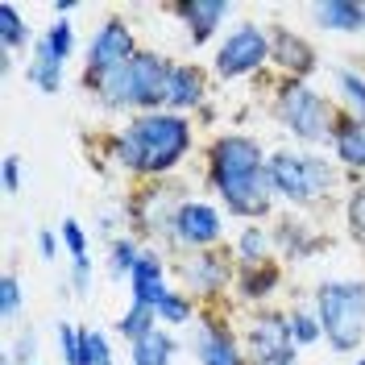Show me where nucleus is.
<instances>
[{
	"label": "nucleus",
	"mask_w": 365,
	"mask_h": 365,
	"mask_svg": "<svg viewBox=\"0 0 365 365\" xmlns=\"http://www.w3.org/2000/svg\"><path fill=\"white\" fill-rule=\"evenodd\" d=\"M42 42L50 46V50H54V54H58L63 63H67V58H71V50H75V29H71L67 21H58V25H50V29H46V38H42Z\"/></svg>",
	"instance_id": "28"
},
{
	"label": "nucleus",
	"mask_w": 365,
	"mask_h": 365,
	"mask_svg": "<svg viewBox=\"0 0 365 365\" xmlns=\"http://www.w3.org/2000/svg\"><path fill=\"white\" fill-rule=\"evenodd\" d=\"M349 228H353V237L365 245V187H357L353 200H349Z\"/></svg>",
	"instance_id": "32"
},
{
	"label": "nucleus",
	"mask_w": 365,
	"mask_h": 365,
	"mask_svg": "<svg viewBox=\"0 0 365 365\" xmlns=\"http://www.w3.org/2000/svg\"><path fill=\"white\" fill-rule=\"evenodd\" d=\"M179 13H182V21H187L191 42H207L212 29L228 17V4L225 0H191V4H179Z\"/></svg>",
	"instance_id": "13"
},
{
	"label": "nucleus",
	"mask_w": 365,
	"mask_h": 365,
	"mask_svg": "<svg viewBox=\"0 0 365 365\" xmlns=\"http://www.w3.org/2000/svg\"><path fill=\"white\" fill-rule=\"evenodd\" d=\"M266 58H270V38H266L257 25H241V29H232L228 42L220 46V54H216V71H220L225 79H237V75L257 71Z\"/></svg>",
	"instance_id": "6"
},
{
	"label": "nucleus",
	"mask_w": 365,
	"mask_h": 365,
	"mask_svg": "<svg viewBox=\"0 0 365 365\" xmlns=\"http://www.w3.org/2000/svg\"><path fill=\"white\" fill-rule=\"evenodd\" d=\"M270 187L291 204H316L332 191V170L312 154H274Z\"/></svg>",
	"instance_id": "4"
},
{
	"label": "nucleus",
	"mask_w": 365,
	"mask_h": 365,
	"mask_svg": "<svg viewBox=\"0 0 365 365\" xmlns=\"http://www.w3.org/2000/svg\"><path fill=\"white\" fill-rule=\"evenodd\" d=\"M154 312H158L166 324H187V319H191V299H187V295H175V291H170V295L162 299L158 307H154Z\"/></svg>",
	"instance_id": "30"
},
{
	"label": "nucleus",
	"mask_w": 365,
	"mask_h": 365,
	"mask_svg": "<svg viewBox=\"0 0 365 365\" xmlns=\"http://www.w3.org/2000/svg\"><path fill=\"white\" fill-rule=\"evenodd\" d=\"M312 17H316L324 29L357 34V29L365 25V9L361 4H349V0H328V4H316V9H312Z\"/></svg>",
	"instance_id": "16"
},
{
	"label": "nucleus",
	"mask_w": 365,
	"mask_h": 365,
	"mask_svg": "<svg viewBox=\"0 0 365 365\" xmlns=\"http://www.w3.org/2000/svg\"><path fill=\"white\" fill-rule=\"evenodd\" d=\"M316 312L319 328L336 353H353L365 341V282H353V278L324 282L316 295Z\"/></svg>",
	"instance_id": "3"
},
{
	"label": "nucleus",
	"mask_w": 365,
	"mask_h": 365,
	"mask_svg": "<svg viewBox=\"0 0 365 365\" xmlns=\"http://www.w3.org/2000/svg\"><path fill=\"white\" fill-rule=\"evenodd\" d=\"M179 207L182 204H175L170 191H141V200H137V225L145 228V232H166L179 220Z\"/></svg>",
	"instance_id": "12"
},
{
	"label": "nucleus",
	"mask_w": 365,
	"mask_h": 365,
	"mask_svg": "<svg viewBox=\"0 0 365 365\" xmlns=\"http://www.w3.org/2000/svg\"><path fill=\"white\" fill-rule=\"evenodd\" d=\"M133 54H137V46H133L129 25L108 21L100 34H96V38H91V50H88V79H100V75L116 71L120 63H129Z\"/></svg>",
	"instance_id": "8"
},
{
	"label": "nucleus",
	"mask_w": 365,
	"mask_h": 365,
	"mask_svg": "<svg viewBox=\"0 0 365 365\" xmlns=\"http://www.w3.org/2000/svg\"><path fill=\"white\" fill-rule=\"evenodd\" d=\"M336 83H341L349 108L357 113V120H365V79L361 75H353V71H336Z\"/></svg>",
	"instance_id": "24"
},
{
	"label": "nucleus",
	"mask_w": 365,
	"mask_h": 365,
	"mask_svg": "<svg viewBox=\"0 0 365 365\" xmlns=\"http://www.w3.org/2000/svg\"><path fill=\"white\" fill-rule=\"evenodd\" d=\"M17 187H21V166L9 154V158H4V191H17Z\"/></svg>",
	"instance_id": "36"
},
{
	"label": "nucleus",
	"mask_w": 365,
	"mask_h": 365,
	"mask_svg": "<svg viewBox=\"0 0 365 365\" xmlns=\"http://www.w3.org/2000/svg\"><path fill=\"white\" fill-rule=\"evenodd\" d=\"M187 278L195 282L200 295H216V291L228 282V266H225V257L204 253V257H195V266H187Z\"/></svg>",
	"instance_id": "19"
},
{
	"label": "nucleus",
	"mask_w": 365,
	"mask_h": 365,
	"mask_svg": "<svg viewBox=\"0 0 365 365\" xmlns=\"http://www.w3.org/2000/svg\"><path fill=\"white\" fill-rule=\"evenodd\" d=\"M195 357L204 365H241V353H237V341L228 336L225 328H216V324H200L195 328Z\"/></svg>",
	"instance_id": "11"
},
{
	"label": "nucleus",
	"mask_w": 365,
	"mask_h": 365,
	"mask_svg": "<svg viewBox=\"0 0 365 365\" xmlns=\"http://www.w3.org/2000/svg\"><path fill=\"white\" fill-rule=\"evenodd\" d=\"M63 58L50 50L46 42H38L34 46V58H29V83H38L42 91H58L63 88Z\"/></svg>",
	"instance_id": "17"
},
{
	"label": "nucleus",
	"mask_w": 365,
	"mask_h": 365,
	"mask_svg": "<svg viewBox=\"0 0 365 365\" xmlns=\"http://www.w3.org/2000/svg\"><path fill=\"white\" fill-rule=\"evenodd\" d=\"M154 319H158V312H154V307H145V303H133V307L120 316V324H116V328H120V336H125V341H133V344H137L141 336H150V332H154Z\"/></svg>",
	"instance_id": "21"
},
{
	"label": "nucleus",
	"mask_w": 365,
	"mask_h": 365,
	"mask_svg": "<svg viewBox=\"0 0 365 365\" xmlns=\"http://www.w3.org/2000/svg\"><path fill=\"white\" fill-rule=\"evenodd\" d=\"M357 365H365V357H361V361H357Z\"/></svg>",
	"instance_id": "39"
},
{
	"label": "nucleus",
	"mask_w": 365,
	"mask_h": 365,
	"mask_svg": "<svg viewBox=\"0 0 365 365\" xmlns=\"http://www.w3.org/2000/svg\"><path fill=\"white\" fill-rule=\"evenodd\" d=\"M29 357H34V332H21V341H17V349H13V361L29 365Z\"/></svg>",
	"instance_id": "37"
},
{
	"label": "nucleus",
	"mask_w": 365,
	"mask_h": 365,
	"mask_svg": "<svg viewBox=\"0 0 365 365\" xmlns=\"http://www.w3.org/2000/svg\"><path fill=\"white\" fill-rule=\"evenodd\" d=\"M175 241L187 245V250H207L220 241V216L212 204H195L187 200L179 207V220H175Z\"/></svg>",
	"instance_id": "9"
},
{
	"label": "nucleus",
	"mask_w": 365,
	"mask_h": 365,
	"mask_svg": "<svg viewBox=\"0 0 365 365\" xmlns=\"http://www.w3.org/2000/svg\"><path fill=\"white\" fill-rule=\"evenodd\" d=\"M291 336H295V344H312L324 336V328H319V316H312V312H295L291 316Z\"/></svg>",
	"instance_id": "29"
},
{
	"label": "nucleus",
	"mask_w": 365,
	"mask_h": 365,
	"mask_svg": "<svg viewBox=\"0 0 365 365\" xmlns=\"http://www.w3.org/2000/svg\"><path fill=\"white\" fill-rule=\"evenodd\" d=\"M170 357H175V341L158 328L133 344V365H170Z\"/></svg>",
	"instance_id": "20"
},
{
	"label": "nucleus",
	"mask_w": 365,
	"mask_h": 365,
	"mask_svg": "<svg viewBox=\"0 0 365 365\" xmlns=\"http://www.w3.org/2000/svg\"><path fill=\"white\" fill-rule=\"evenodd\" d=\"M191 145V125L175 113H145L113 141V158L125 170H141V175H162L175 170L179 158Z\"/></svg>",
	"instance_id": "2"
},
{
	"label": "nucleus",
	"mask_w": 365,
	"mask_h": 365,
	"mask_svg": "<svg viewBox=\"0 0 365 365\" xmlns=\"http://www.w3.org/2000/svg\"><path fill=\"white\" fill-rule=\"evenodd\" d=\"M270 58L274 63H282L287 71H312V50L299 42V38H291V29H274V42H270Z\"/></svg>",
	"instance_id": "18"
},
{
	"label": "nucleus",
	"mask_w": 365,
	"mask_h": 365,
	"mask_svg": "<svg viewBox=\"0 0 365 365\" xmlns=\"http://www.w3.org/2000/svg\"><path fill=\"white\" fill-rule=\"evenodd\" d=\"M332 145H336V158L353 170H365V120H341L332 129Z\"/></svg>",
	"instance_id": "14"
},
{
	"label": "nucleus",
	"mask_w": 365,
	"mask_h": 365,
	"mask_svg": "<svg viewBox=\"0 0 365 365\" xmlns=\"http://www.w3.org/2000/svg\"><path fill=\"white\" fill-rule=\"evenodd\" d=\"M278 282V270L274 266H245L241 270V295L245 299H262V295H270V287Z\"/></svg>",
	"instance_id": "22"
},
{
	"label": "nucleus",
	"mask_w": 365,
	"mask_h": 365,
	"mask_svg": "<svg viewBox=\"0 0 365 365\" xmlns=\"http://www.w3.org/2000/svg\"><path fill=\"white\" fill-rule=\"evenodd\" d=\"M63 241H67V250H71V262L75 257H88V237H83L79 220H63Z\"/></svg>",
	"instance_id": "34"
},
{
	"label": "nucleus",
	"mask_w": 365,
	"mask_h": 365,
	"mask_svg": "<svg viewBox=\"0 0 365 365\" xmlns=\"http://www.w3.org/2000/svg\"><path fill=\"white\" fill-rule=\"evenodd\" d=\"M250 357L253 365H295V336H291V319L266 312L253 319L250 328Z\"/></svg>",
	"instance_id": "7"
},
{
	"label": "nucleus",
	"mask_w": 365,
	"mask_h": 365,
	"mask_svg": "<svg viewBox=\"0 0 365 365\" xmlns=\"http://www.w3.org/2000/svg\"><path fill=\"white\" fill-rule=\"evenodd\" d=\"M0 25H4V29H0L4 50H13V46H21L25 38H29V34H25V21L17 17V9H13V4H0Z\"/></svg>",
	"instance_id": "26"
},
{
	"label": "nucleus",
	"mask_w": 365,
	"mask_h": 365,
	"mask_svg": "<svg viewBox=\"0 0 365 365\" xmlns=\"http://www.w3.org/2000/svg\"><path fill=\"white\" fill-rule=\"evenodd\" d=\"M237 253H241V262H245V266H257V262H262V253H266V232H262V228H245V232H241V241H237Z\"/></svg>",
	"instance_id": "27"
},
{
	"label": "nucleus",
	"mask_w": 365,
	"mask_h": 365,
	"mask_svg": "<svg viewBox=\"0 0 365 365\" xmlns=\"http://www.w3.org/2000/svg\"><path fill=\"white\" fill-rule=\"evenodd\" d=\"M278 120L299 137V141H328V125H332V104L319 91L303 88V83H287L278 96Z\"/></svg>",
	"instance_id": "5"
},
{
	"label": "nucleus",
	"mask_w": 365,
	"mask_h": 365,
	"mask_svg": "<svg viewBox=\"0 0 365 365\" xmlns=\"http://www.w3.org/2000/svg\"><path fill=\"white\" fill-rule=\"evenodd\" d=\"M129 287H133V303L158 307L162 299L170 295V291H166V274H162V257L141 253V262H137L133 274H129Z\"/></svg>",
	"instance_id": "10"
},
{
	"label": "nucleus",
	"mask_w": 365,
	"mask_h": 365,
	"mask_svg": "<svg viewBox=\"0 0 365 365\" xmlns=\"http://www.w3.org/2000/svg\"><path fill=\"white\" fill-rule=\"evenodd\" d=\"M83 349H88V365H113V353H108L104 332H91V328H83Z\"/></svg>",
	"instance_id": "31"
},
{
	"label": "nucleus",
	"mask_w": 365,
	"mask_h": 365,
	"mask_svg": "<svg viewBox=\"0 0 365 365\" xmlns=\"http://www.w3.org/2000/svg\"><path fill=\"white\" fill-rule=\"evenodd\" d=\"M200 100H204V75L195 67H170L166 104H170V108H195Z\"/></svg>",
	"instance_id": "15"
},
{
	"label": "nucleus",
	"mask_w": 365,
	"mask_h": 365,
	"mask_svg": "<svg viewBox=\"0 0 365 365\" xmlns=\"http://www.w3.org/2000/svg\"><path fill=\"white\" fill-rule=\"evenodd\" d=\"M141 262V253H137V245L129 241V237H116L113 241V278H125V274H133V266Z\"/></svg>",
	"instance_id": "25"
},
{
	"label": "nucleus",
	"mask_w": 365,
	"mask_h": 365,
	"mask_svg": "<svg viewBox=\"0 0 365 365\" xmlns=\"http://www.w3.org/2000/svg\"><path fill=\"white\" fill-rule=\"evenodd\" d=\"M71 282H75V291H88V282H91V262L88 257H75V262H71Z\"/></svg>",
	"instance_id": "35"
},
{
	"label": "nucleus",
	"mask_w": 365,
	"mask_h": 365,
	"mask_svg": "<svg viewBox=\"0 0 365 365\" xmlns=\"http://www.w3.org/2000/svg\"><path fill=\"white\" fill-rule=\"evenodd\" d=\"M58 349H63V361H71V365H88L83 328H75V324H58Z\"/></svg>",
	"instance_id": "23"
},
{
	"label": "nucleus",
	"mask_w": 365,
	"mask_h": 365,
	"mask_svg": "<svg viewBox=\"0 0 365 365\" xmlns=\"http://www.w3.org/2000/svg\"><path fill=\"white\" fill-rule=\"evenodd\" d=\"M212 182L237 216H266L270 207V166L253 137H220L212 145Z\"/></svg>",
	"instance_id": "1"
},
{
	"label": "nucleus",
	"mask_w": 365,
	"mask_h": 365,
	"mask_svg": "<svg viewBox=\"0 0 365 365\" xmlns=\"http://www.w3.org/2000/svg\"><path fill=\"white\" fill-rule=\"evenodd\" d=\"M38 250H42V257H54V253H58V245H54V232H50V228H42V232H38Z\"/></svg>",
	"instance_id": "38"
},
{
	"label": "nucleus",
	"mask_w": 365,
	"mask_h": 365,
	"mask_svg": "<svg viewBox=\"0 0 365 365\" xmlns=\"http://www.w3.org/2000/svg\"><path fill=\"white\" fill-rule=\"evenodd\" d=\"M17 307H21V287H17L13 274H4L0 278V312L4 316H17Z\"/></svg>",
	"instance_id": "33"
}]
</instances>
